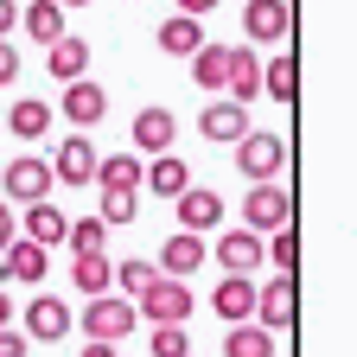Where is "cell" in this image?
<instances>
[{
    "label": "cell",
    "mask_w": 357,
    "mask_h": 357,
    "mask_svg": "<svg viewBox=\"0 0 357 357\" xmlns=\"http://www.w3.org/2000/svg\"><path fill=\"white\" fill-rule=\"evenodd\" d=\"M134 326H141V312H134V300L128 294H89V306H83V338H102V344H121V338H134Z\"/></svg>",
    "instance_id": "obj_1"
},
{
    "label": "cell",
    "mask_w": 357,
    "mask_h": 357,
    "mask_svg": "<svg viewBox=\"0 0 357 357\" xmlns=\"http://www.w3.org/2000/svg\"><path fill=\"white\" fill-rule=\"evenodd\" d=\"M134 312H141L147 326H185V319H192V281L160 275L147 294H134Z\"/></svg>",
    "instance_id": "obj_2"
},
{
    "label": "cell",
    "mask_w": 357,
    "mask_h": 357,
    "mask_svg": "<svg viewBox=\"0 0 357 357\" xmlns=\"http://www.w3.org/2000/svg\"><path fill=\"white\" fill-rule=\"evenodd\" d=\"M52 160H38V153H20L7 160V172H0V198L7 204H32V198H52Z\"/></svg>",
    "instance_id": "obj_3"
},
{
    "label": "cell",
    "mask_w": 357,
    "mask_h": 357,
    "mask_svg": "<svg viewBox=\"0 0 357 357\" xmlns=\"http://www.w3.org/2000/svg\"><path fill=\"white\" fill-rule=\"evenodd\" d=\"M243 223L249 230H281V223H294V192H281L275 178H255V185L243 192Z\"/></svg>",
    "instance_id": "obj_4"
},
{
    "label": "cell",
    "mask_w": 357,
    "mask_h": 357,
    "mask_svg": "<svg viewBox=\"0 0 357 357\" xmlns=\"http://www.w3.org/2000/svg\"><path fill=\"white\" fill-rule=\"evenodd\" d=\"M249 319L268 326V332H294V319H300V281L275 275L268 287H255V312H249Z\"/></svg>",
    "instance_id": "obj_5"
},
{
    "label": "cell",
    "mask_w": 357,
    "mask_h": 357,
    "mask_svg": "<svg viewBox=\"0 0 357 357\" xmlns=\"http://www.w3.org/2000/svg\"><path fill=\"white\" fill-rule=\"evenodd\" d=\"M281 166H287V141H281V134L249 128L243 141H236V172L249 178V185H255V178H275Z\"/></svg>",
    "instance_id": "obj_6"
},
{
    "label": "cell",
    "mask_w": 357,
    "mask_h": 357,
    "mask_svg": "<svg viewBox=\"0 0 357 357\" xmlns=\"http://www.w3.org/2000/svg\"><path fill=\"white\" fill-rule=\"evenodd\" d=\"M0 275L20 281V287H45V275H52V249L32 243V236H13L7 249H0Z\"/></svg>",
    "instance_id": "obj_7"
},
{
    "label": "cell",
    "mask_w": 357,
    "mask_h": 357,
    "mask_svg": "<svg viewBox=\"0 0 357 357\" xmlns=\"http://www.w3.org/2000/svg\"><path fill=\"white\" fill-rule=\"evenodd\" d=\"M96 147H89V134L77 128V141H58V160H52V178L58 185H70V192H89V178H96Z\"/></svg>",
    "instance_id": "obj_8"
},
{
    "label": "cell",
    "mask_w": 357,
    "mask_h": 357,
    "mask_svg": "<svg viewBox=\"0 0 357 357\" xmlns=\"http://www.w3.org/2000/svg\"><path fill=\"white\" fill-rule=\"evenodd\" d=\"M64 115H70V128H83V134H89V128L109 115V89L89 77V70H83V77H70V83H64Z\"/></svg>",
    "instance_id": "obj_9"
},
{
    "label": "cell",
    "mask_w": 357,
    "mask_h": 357,
    "mask_svg": "<svg viewBox=\"0 0 357 357\" xmlns=\"http://www.w3.org/2000/svg\"><path fill=\"white\" fill-rule=\"evenodd\" d=\"M70 326H77V319H70V306H64L58 294H32V300H26V338H32V344H58Z\"/></svg>",
    "instance_id": "obj_10"
},
{
    "label": "cell",
    "mask_w": 357,
    "mask_h": 357,
    "mask_svg": "<svg viewBox=\"0 0 357 357\" xmlns=\"http://www.w3.org/2000/svg\"><path fill=\"white\" fill-rule=\"evenodd\" d=\"M211 255L223 261V275H255V268H261V230L236 223V230H223V236L211 243Z\"/></svg>",
    "instance_id": "obj_11"
},
{
    "label": "cell",
    "mask_w": 357,
    "mask_h": 357,
    "mask_svg": "<svg viewBox=\"0 0 357 357\" xmlns=\"http://www.w3.org/2000/svg\"><path fill=\"white\" fill-rule=\"evenodd\" d=\"M204 255H211V243L198 236V230H172L166 243H160V275H178V281H192L198 268H204Z\"/></svg>",
    "instance_id": "obj_12"
},
{
    "label": "cell",
    "mask_w": 357,
    "mask_h": 357,
    "mask_svg": "<svg viewBox=\"0 0 357 357\" xmlns=\"http://www.w3.org/2000/svg\"><path fill=\"white\" fill-rule=\"evenodd\" d=\"M287 32H294V7H287V0H249V7H243V38L275 45Z\"/></svg>",
    "instance_id": "obj_13"
},
{
    "label": "cell",
    "mask_w": 357,
    "mask_h": 357,
    "mask_svg": "<svg viewBox=\"0 0 357 357\" xmlns=\"http://www.w3.org/2000/svg\"><path fill=\"white\" fill-rule=\"evenodd\" d=\"M172 211H178V230H198V236H211L217 223H223V198L204 192V185H185V192L172 198Z\"/></svg>",
    "instance_id": "obj_14"
},
{
    "label": "cell",
    "mask_w": 357,
    "mask_h": 357,
    "mask_svg": "<svg viewBox=\"0 0 357 357\" xmlns=\"http://www.w3.org/2000/svg\"><path fill=\"white\" fill-rule=\"evenodd\" d=\"M172 141H178V115L172 109H141L134 115V153H172Z\"/></svg>",
    "instance_id": "obj_15"
},
{
    "label": "cell",
    "mask_w": 357,
    "mask_h": 357,
    "mask_svg": "<svg viewBox=\"0 0 357 357\" xmlns=\"http://www.w3.org/2000/svg\"><path fill=\"white\" fill-rule=\"evenodd\" d=\"M223 89H230V102H255L261 96V58L249 52V45H230V64H223Z\"/></svg>",
    "instance_id": "obj_16"
},
{
    "label": "cell",
    "mask_w": 357,
    "mask_h": 357,
    "mask_svg": "<svg viewBox=\"0 0 357 357\" xmlns=\"http://www.w3.org/2000/svg\"><path fill=\"white\" fill-rule=\"evenodd\" d=\"M64 211L52 204V198H32L26 204V217H20V236H32V243H45V249H52V243H64Z\"/></svg>",
    "instance_id": "obj_17"
},
{
    "label": "cell",
    "mask_w": 357,
    "mask_h": 357,
    "mask_svg": "<svg viewBox=\"0 0 357 357\" xmlns=\"http://www.w3.org/2000/svg\"><path fill=\"white\" fill-rule=\"evenodd\" d=\"M198 134H204V141H243V134H249V109L243 102H211L198 115Z\"/></svg>",
    "instance_id": "obj_18"
},
{
    "label": "cell",
    "mask_w": 357,
    "mask_h": 357,
    "mask_svg": "<svg viewBox=\"0 0 357 357\" xmlns=\"http://www.w3.org/2000/svg\"><path fill=\"white\" fill-rule=\"evenodd\" d=\"M211 306H217V319H249V312H255V281L249 275H223L217 281V294H211Z\"/></svg>",
    "instance_id": "obj_19"
},
{
    "label": "cell",
    "mask_w": 357,
    "mask_h": 357,
    "mask_svg": "<svg viewBox=\"0 0 357 357\" xmlns=\"http://www.w3.org/2000/svg\"><path fill=\"white\" fill-rule=\"evenodd\" d=\"M45 70H52L58 83H70V77H83L89 70V38H52V45H45Z\"/></svg>",
    "instance_id": "obj_20"
},
{
    "label": "cell",
    "mask_w": 357,
    "mask_h": 357,
    "mask_svg": "<svg viewBox=\"0 0 357 357\" xmlns=\"http://www.w3.org/2000/svg\"><path fill=\"white\" fill-rule=\"evenodd\" d=\"M261 96H275V102L294 109V96H300V64H294V52H275V58L261 64Z\"/></svg>",
    "instance_id": "obj_21"
},
{
    "label": "cell",
    "mask_w": 357,
    "mask_h": 357,
    "mask_svg": "<svg viewBox=\"0 0 357 357\" xmlns=\"http://www.w3.org/2000/svg\"><path fill=\"white\" fill-rule=\"evenodd\" d=\"M281 344H275V332L268 326H255V319H236L230 326V338H223V357H275Z\"/></svg>",
    "instance_id": "obj_22"
},
{
    "label": "cell",
    "mask_w": 357,
    "mask_h": 357,
    "mask_svg": "<svg viewBox=\"0 0 357 357\" xmlns=\"http://www.w3.org/2000/svg\"><path fill=\"white\" fill-rule=\"evenodd\" d=\"M109 281H115V261H109L102 249H83V255L70 261V287H77V294H109Z\"/></svg>",
    "instance_id": "obj_23"
},
{
    "label": "cell",
    "mask_w": 357,
    "mask_h": 357,
    "mask_svg": "<svg viewBox=\"0 0 357 357\" xmlns=\"http://www.w3.org/2000/svg\"><path fill=\"white\" fill-rule=\"evenodd\" d=\"M153 38H160V52H166V58H192L198 45H204V26H198L192 13H172V20H166Z\"/></svg>",
    "instance_id": "obj_24"
},
{
    "label": "cell",
    "mask_w": 357,
    "mask_h": 357,
    "mask_svg": "<svg viewBox=\"0 0 357 357\" xmlns=\"http://www.w3.org/2000/svg\"><path fill=\"white\" fill-rule=\"evenodd\" d=\"M20 32L38 38V45L64 38V7H58V0H32V7H20Z\"/></svg>",
    "instance_id": "obj_25"
},
{
    "label": "cell",
    "mask_w": 357,
    "mask_h": 357,
    "mask_svg": "<svg viewBox=\"0 0 357 357\" xmlns=\"http://www.w3.org/2000/svg\"><path fill=\"white\" fill-rule=\"evenodd\" d=\"M96 185L102 192H141V153H109V160H96Z\"/></svg>",
    "instance_id": "obj_26"
},
{
    "label": "cell",
    "mask_w": 357,
    "mask_h": 357,
    "mask_svg": "<svg viewBox=\"0 0 357 357\" xmlns=\"http://www.w3.org/2000/svg\"><path fill=\"white\" fill-rule=\"evenodd\" d=\"M141 185L147 192H160V198H178L192 185V172H185V160H172V153H153V166L141 172Z\"/></svg>",
    "instance_id": "obj_27"
},
{
    "label": "cell",
    "mask_w": 357,
    "mask_h": 357,
    "mask_svg": "<svg viewBox=\"0 0 357 357\" xmlns=\"http://www.w3.org/2000/svg\"><path fill=\"white\" fill-rule=\"evenodd\" d=\"M7 128L20 134V141H45V134H52V102L20 96V102H13V115H7Z\"/></svg>",
    "instance_id": "obj_28"
},
{
    "label": "cell",
    "mask_w": 357,
    "mask_h": 357,
    "mask_svg": "<svg viewBox=\"0 0 357 357\" xmlns=\"http://www.w3.org/2000/svg\"><path fill=\"white\" fill-rule=\"evenodd\" d=\"M261 261H275L281 275H300V230L294 223H281V230L261 236Z\"/></svg>",
    "instance_id": "obj_29"
},
{
    "label": "cell",
    "mask_w": 357,
    "mask_h": 357,
    "mask_svg": "<svg viewBox=\"0 0 357 357\" xmlns=\"http://www.w3.org/2000/svg\"><path fill=\"white\" fill-rule=\"evenodd\" d=\"M223 64H230V45H198L192 52V77H198V89H223Z\"/></svg>",
    "instance_id": "obj_30"
},
{
    "label": "cell",
    "mask_w": 357,
    "mask_h": 357,
    "mask_svg": "<svg viewBox=\"0 0 357 357\" xmlns=\"http://www.w3.org/2000/svg\"><path fill=\"white\" fill-rule=\"evenodd\" d=\"M153 281H160V268H153V261H141V255H134V261H115V281H109V287L134 300V294H147Z\"/></svg>",
    "instance_id": "obj_31"
},
{
    "label": "cell",
    "mask_w": 357,
    "mask_h": 357,
    "mask_svg": "<svg viewBox=\"0 0 357 357\" xmlns=\"http://www.w3.org/2000/svg\"><path fill=\"white\" fill-rule=\"evenodd\" d=\"M64 243H70V255L102 249V243H109V223H102V217H77V223H64Z\"/></svg>",
    "instance_id": "obj_32"
},
{
    "label": "cell",
    "mask_w": 357,
    "mask_h": 357,
    "mask_svg": "<svg viewBox=\"0 0 357 357\" xmlns=\"http://www.w3.org/2000/svg\"><path fill=\"white\" fill-rule=\"evenodd\" d=\"M96 217L109 223V230H115V223H134V217H141V192H102Z\"/></svg>",
    "instance_id": "obj_33"
},
{
    "label": "cell",
    "mask_w": 357,
    "mask_h": 357,
    "mask_svg": "<svg viewBox=\"0 0 357 357\" xmlns=\"http://www.w3.org/2000/svg\"><path fill=\"white\" fill-rule=\"evenodd\" d=\"M147 357H192V332H185V326H153Z\"/></svg>",
    "instance_id": "obj_34"
},
{
    "label": "cell",
    "mask_w": 357,
    "mask_h": 357,
    "mask_svg": "<svg viewBox=\"0 0 357 357\" xmlns=\"http://www.w3.org/2000/svg\"><path fill=\"white\" fill-rule=\"evenodd\" d=\"M13 77H20V45H13V38H0V89H7Z\"/></svg>",
    "instance_id": "obj_35"
},
{
    "label": "cell",
    "mask_w": 357,
    "mask_h": 357,
    "mask_svg": "<svg viewBox=\"0 0 357 357\" xmlns=\"http://www.w3.org/2000/svg\"><path fill=\"white\" fill-rule=\"evenodd\" d=\"M26 351H32V338H26V332L0 326V357H26Z\"/></svg>",
    "instance_id": "obj_36"
},
{
    "label": "cell",
    "mask_w": 357,
    "mask_h": 357,
    "mask_svg": "<svg viewBox=\"0 0 357 357\" xmlns=\"http://www.w3.org/2000/svg\"><path fill=\"white\" fill-rule=\"evenodd\" d=\"M13 236H20V217H13V204H7V198H0V249H7Z\"/></svg>",
    "instance_id": "obj_37"
},
{
    "label": "cell",
    "mask_w": 357,
    "mask_h": 357,
    "mask_svg": "<svg viewBox=\"0 0 357 357\" xmlns=\"http://www.w3.org/2000/svg\"><path fill=\"white\" fill-rule=\"evenodd\" d=\"M13 26H20V7H13V0H0V38H13Z\"/></svg>",
    "instance_id": "obj_38"
},
{
    "label": "cell",
    "mask_w": 357,
    "mask_h": 357,
    "mask_svg": "<svg viewBox=\"0 0 357 357\" xmlns=\"http://www.w3.org/2000/svg\"><path fill=\"white\" fill-rule=\"evenodd\" d=\"M77 357H121V351H115V344H102V338H89V344H83Z\"/></svg>",
    "instance_id": "obj_39"
},
{
    "label": "cell",
    "mask_w": 357,
    "mask_h": 357,
    "mask_svg": "<svg viewBox=\"0 0 357 357\" xmlns=\"http://www.w3.org/2000/svg\"><path fill=\"white\" fill-rule=\"evenodd\" d=\"M211 7H217V0H178V13H192V20H204Z\"/></svg>",
    "instance_id": "obj_40"
},
{
    "label": "cell",
    "mask_w": 357,
    "mask_h": 357,
    "mask_svg": "<svg viewBox=\"0 0 357 357\" xmlns=\"http://www.w3.org/2000/svg\"><path fill=\"white\" fill-rule=\"evenodd\" d=\"M7 319H13V300H7V294H0V326H7Z\"/></svg>",
    "instance_id": "obj_41"
},
{
    "label": "cell",
    "mask_w": 357,
    "mask_h": 357,
    "mask_svg": "<svg viewBox=\"0 0 357 357\" xmlns=\"http://www.w3.org/2000/svg\"><path fill=\"white\" fill-rule=\"evenodd\" d=\"M58 7H64V13H70V7H89V0H58Z\"/></svg>",
    "instance_id": "obj_42"
}]
</instances>
